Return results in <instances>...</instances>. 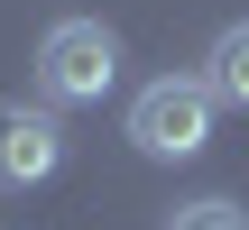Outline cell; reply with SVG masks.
<instances>
[{"label":"cell","mask_w":249,"mask_h":230,"mask_svg":"<svg viewBox=\"0 0 249 230\" xmlns=\"http://www.w3.org/2000/svg\"><path fill=\"white\" fill-rule=\"evenodd\" d=\"M213 83L203 74H157L139 101H129V148L139 157H157V166H185V157H203L213 148Z\"/></svg>","instance_id":"6da1fadb"},{"label":"cell","mask_w":249,"mask_h":230,"mask_svg":"<svg viewBox=\"0 0 249 230\" xmlns=\"http://www.w3.org/2000/svg\"><path fill=\"white\" fill-rule=\"evenodd\" d=\"M111 83H120V37H111L102 18H55V28L37 37V101L83 111V101H102Z\"/></svg>","instance_id":"7a4b0ae2"},{"label":"cell","mask_w":249,"mask_h":230,"mask_svg":"<svg viewBox=\"0 0 249 230\" xmlns=\"http://www.w3.org/2000/svg\"><path fill=\"white\" fill-rule=\"evenodd\" d=\"M65 166V120H55V101H0V194H28V184H46Z\"/></svg>","instance_id":"3957f363"},{"label":"cell","mask_w":249,"mask_h":230,"mask_svg":"<svg viewBox=\"0 0 249 230\" xmlns=\"http://www.w3.org/2000/svg\"><path fill=\"white\" fill-rule=\"evenodd\" d=\"M203 83H213V101L249 111V18H231V28L213 37V55H203Z\"/></svg>","instance_id":"277c9868"},{"label":"cell","mask_w":249,"mask_h":230,"mask_svg":"<svg viewBox=\"0 0 249 230\" xmlns=\"http://www.w3.org/2000/svg\"><path fill=\"white\" fill-rule=\"evenodd\" d=\"M166 230H249V212H240V203H222V194H213V203H185V212H176Z\"/></svg>","instance_id":"5b68a950"}]
</instances>
